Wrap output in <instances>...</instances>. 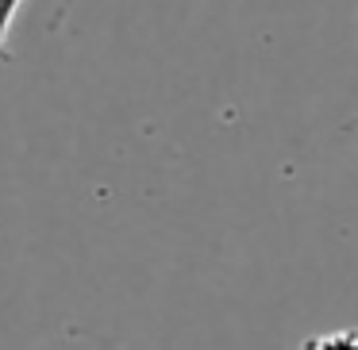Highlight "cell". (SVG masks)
Here are the masks:
<instances>
[{"label":"cell","instance_id":"cell-1","mask_svg":"<svg viewBox=\"0 0 358 350\" xmlns=\"http://www.w3.org/2000/svg\"><path fill=\"white\" fill-rule=\"evenodd\" d=\"M296 350H358V327H331V331L308 335Z\"/></svg>","mask_w":358,"mask_h":350},{"label":"cell","instance_id":"cell-2","mask_svg":"<svg viewBox=\"0 0 358 350\" xmlns=\"http://www.w3.org/2000/svg\"><path fill=\"white\" fill-rule=\"evenodd\" d=\"M24 0H0V66L12 62V47H8V35H12V24H16V12Z\"/></svg>","mask_w":358,"mask_h":350}]
</instances>
